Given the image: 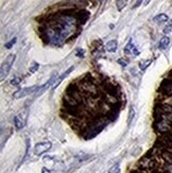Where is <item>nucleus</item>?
<instances>
[{
    "mask_svg": "<svg viewBox=\"0 0 172 173\" xmlns=\"http://www.w3.org/2000/svg\"><path fill=\"white\" fill-rule=\"evenodd\" d=\"M15 60H16L15 54H10V55H8V58L3 61L2 65H1V80H3V79L8 76V73L11 70Z\"/></svg>",
    "mask_w": 172,
    "mask_h": 173,
    "instance_id": "f257e3e1",
    "label": "nucleus"
},
{
    "mask_svg": "<svg viewBox=\"0 0 172 173\" xmlns=\"http://www.w3.org/2000/svg\"><path fill=\"white\" fill-rule=\"evenodd\" d=\"M38 86H32V87H26V88H21L19 89V90L15 91L14 93V98L15 99H20V98H24L26 96H29L31 95V93H35L36 90H38Z\"/></svg>",
    "mask_w": 172,
    "mask_h": 173,
    "instance_id": "f03ea898",
    "label": "nucleus"
},
{
    "mask_svg": "<svg viewBox=\"0 0 172 173\" xmlns=\"http://www.w3.org/2000/svg\"><path fill=\"white\" fill-rule=\"evenodd\" d=\"M26 121H27V111H22L20 113H18L17 115L14 118V123H15V127L17 129H22L26 125Z\"/></svg>",
    "mask_w": 172,
    "mask_h": 173,
    "instance_id": "7ed1b4c3",
    "label": "nucleus"
},
{
    "mask_svg": "<svg viewBox=\"0 0 172 173\" xmlns=\"http://www.w3.org/2000/svg\"><path fill=\"white\" fill-rule=\"evenodd\" d=\"M51 148V142H40L34 146V154L35 155H42V154L46 153L49 151Z\"/></svg>",
    "mask_w": 172,
    "mask_h": 173,
    "instance_id": "20e7f679",
    "label": "nucleus"
},
{
    "mask_svg": "<svg viewBox=\"0 0 172 173\" xmlns=\"http://www.w3.org/2000/svg\"><path fill=\"white\" fill-rule=\"evenodd\" d=\"M57 80V74H55V76H53L52 78L50 79V80L48 81V82L46 83L45 85H43L42 87H40L38 88V90H37V93H36V96H40V95H43V93H45L46 90H48L49 88H52V86H53V84L55 83V81Z\"/></svg>",
    "mask_w": 172,
    "mask_h": 173,
    "instance_id": "39448f33",
    "label": "nucleus"
},
{
    "mask_svg": "<svg viewBox=\"0 0 172 173\" xmlns=\"http://www.w3.org/2000/svg\"><path fill=\"white\" fill-rule=\"evenodd\" d=\"M124 53H126V55H138L139 52L136 49V47L130 42L126 46V48H124Z\"/></svg>",
    "mask_w": 172,
    "mask_h": 173,
    "instance_id": "423d86ee",
    "label": "nucleus"
},
{
    "mask_svg": "<svg viewBox=\"0 0 172 173\" xmlns=\"http://www.w3.org/2000/svg\"><path fill=\"white\" fill-rule=\"evenodd\" d=\"M73 69H75V67H70V68H69L68 70L66 71V72H65V73H63V74H62V76L60 77V78H57V80L55 81V83H54V84H53V86H52V89H55V88H56V87L59 86V85H60L61 83H62L63 81H64L65 79H66L67 77L69 76V74H70V72H71V71L73 70Z\"/></svg>",
    "mask_w": 172,
    "mask_h": 173,
    "instance_id": "0eeeda50",
    "label": "nucleus"
},
{
    "mask_svg": "<svg viewBox=\"0 0 172 173\" xmlns=\"http://www.w3.org/2000/svg\"><path fill=\"white\" fill-rule=\"evenodd\" d=\"M105 48L108 52H115L118 48L117 40H110V42H107V44L105 45Z\"/></svg>",
    "mask_w": 172,
    "mask_h": 173,
    "instance_id": "6e6552de",
    "label": "nucleus"
},
{
    "mask_svg": "<svg viewBox=\"0 0 172 173\" xmlns=\"http://www.w3.org/2000/svg\"><path fill=\"white\" fill-rule=\"evenodd\" d=\"M168 19H169V17H168L166 14H159V15L155 16L153 20H154L155 22H159V24H161V22L168 21Z\"/></svg>",
    "mask_w": 172,
    "mask_h": 173,
    "instance_id": "1a4fd4ad",
    "label": "nucleus"
},
{
    "mask_svg": "<svg viewBox=\"0 0 172 173\" xmlns=\"http://www.w3.org/2000/svg\"><path fill=\"white\" fill-rule=\"evenodd\" d=\"M170 44V38L168 36H165L161 39L159 42V48L161 49H166L168 47V45Z\"/></svg>",
    "mask_w": 172,
    "mask_h": 173,
    "instance_id": "9d476101",
    "label": "nucleus"
},
{
    "mask_svg": "<svg viewBox=\"0 0 172 173\" xmlns=\"http://www.w3.org/2000/svg\"><path fill=\"white\" fill-rule=\"evenodd\" d=\"M150 64H151V61H150V60L141 61V62L139 63V68H140L141 70H146V68H147V67H148Z\"/></svg>",
    "mask_w": 172,
    "mask_h": 173,
    "instance_id": "9b49d317",
    "label": "nucleus"
},
{
    "mask_svg": "<svg viewBox=\"0 0 172 173\" xmlns=\"http://www.w3.org/2000/svg\"><path fill=\"white\" fill-rule=\"evenodd\" d=\"M108 173H120V166L118 164L114 165V166L108 170Z\"/></svg>",
    "mask_w": 172,
    "mask_h": 173,
    "instance_id": "f8f14e48",
    "label": "nucleus"
},
{
    "mask_svg": "<svg viewBox=\"0 0 172 173\" xmlns=\"http://www.w3.org/2000/svg\"><path fill=\"white\" fill-rule=\"evenodd\" d=\"M126 3H128V1H116V7H117L118 11H121L126 5Z\"/></svg>",
    "mask_w": 172,
    "mask_h": 173,
    "instance_id": "ddd939ff",
    "label": "nucleus"
},
{
    "mask_svg": "<svg viewBox=\"0 0 172 173\" xmlns=\"http://www.w3.org/2000/svg\"><path fill=\"white\" fill-rule=\"evenodd\" d=\"M38 67H40V65H38L36 62H33L31 64V66H30V69H29V70H30V72L31 73H34V72H36V70L38 69Z\"/></svg>",
    "mask_w": 172,
    "mask_h": 173,
    "instance_id": "4468645a",
    "label": "nucleus"
},
{
    "mask_svg": "<svg viewBox=\"0 0 172 173\" xmlns=\"http://www.w3.org/2000/svg\"><path fill=\"white\" fill-rule=\"evenodd\" d=\"M20 83V78H18V77H16V78H13L11 80V84L12 85H18Z\"/></svg>",
    "mask_w": 172,
    "mask_h": 173,
    "instance_id": "2eb2a0df",
    "label": "nucleus"
},
{
    "mask_svg": "<svg viewBox=\"0 0 172 173\" xmlns=\"http://www.w3.org/2000/svg\"><path fill=\"white\" fill-rule=\"evenodd\" d=\"M118 63H119V64L121 65V66H123V67L128 66V61L123 60V58H119V60H118Z\"/></svg>",
    "mask_w": 172,
    "mask_h": 173,
    "instance_id": "dca6fc26",
    "label": "nucleus"
},
{
    "mask_svg": "<svg viewBox=\"0 0 172 173\" xmlns=\"http://www.w3.org/2000/svg\"><path fill=\"white\" fill-rule=\"evenodd\" d=\"M15 42H16V38H15V37H14V38H13V39H12V40H11V42H8V44H7V45H5V47H7V48H8V49H10V48H11V47H12V46H13V45H14V44H15Z\"/></svg>",
    "mask_w": 172,
    "mask_h": 173,
    "instance_id": "f3484780",
    "label": "nucleus"
},
{
    "mask_svg": "<svg viewBox=\"0 0 172 173\" xmlns=\"http://www.w3.org/2000/svg\"><path fill=\"white\" fill-rule=\"evenodd\" d=\"M170 31H171V24H168V26H167V27L165 28V30H164V33L167 34V33H169Z\"/></svg>",
    "mask_w": 172,
    "mask_h": 173,
    "instance_id": "a211bd4d",
    "label": "nucleus"
},
{
    "mask_svg": "<svg viewBox=\"0 0 172 173\" xmlns=\"http://www.w3.org/2000/svg\"><path fill=\"white\" fill-rule=\"evenodd\" d=\"M134 173H142V172H134Z\"/></svg>",
    "mask_w": 172,
    "mask_h": 173,
    "instance_id": "6ab92c4d",
    "label": "nucleus"
}]
</instances>
